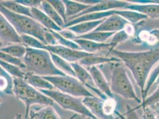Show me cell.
Here are the masks:
<instances>
[{
	"instance_id": "cell-1",
	"label": "cell",
	"mask_w": 159,
	"mask_h": 119,
	"mask_svg": "<svg viewBox=\"0 0 159 119\" xmlns=\"http://www.w3.org/2000/svg\"><path fill=\"white\" fill-rule=\"evenodd\" d=\"M110 53L119 59L130 70L143 95L153 67L159 62V47L141 52H126L114 50Z\"/></svg>"
},
{
	"instance_id": "cell-2",
	"label": "cell",
	"mask_w": 159,
	"mask_h": 119,
	"mask_svg": "<svg viewBox=\"0 0 159 119\" xmlns=\"http://www.w3.org/2000/svg\"><path fill=\"white\" fill-rule=\"evenodd\" d=\"M0 12L20 35H26L40 40L47 46L58 45L51 31L32 17L14 13L0 6Z\"/></svg>"
},
{
	"instance_id": "cell-3",
	"label": "cell",
	"mask_w": 159,
	"mask_h": 119,
	"mask_svg": "<svg viewBox=\"0 0 159 119\" xmlns=\"http://www.w3.org/2000/svg\"><path fill=\"white\" fill-rule=\"evenodd\" d=\"M27 73L42 77L66 76L55 66L51 53L46 50L27 47V52L23 58Z\"/></svg>"
},
{
	"instance_id": "cell-4",
	"label": "cell",
	"mask_w": 159,
	"mask_h": 119,
	"mask_svg": "<svg viewBox=\"0 0 159 119\" xmlns=\"http://www.w3.org/2000/svg\"><path fill=\"white\" fill-rule=\"evenodd\" d=\"M13 93L17 99L22 101L26 106V118L29 115L31 106L33 105L58 106L52 99L30 86L23 79L14 78Z\"/></svg>"
},
{
	"instance_id": "cell-5",
	"label": "cell",
	"mask_w": 159,
	"mask_h": 119,
	"mask_svg": "<svg viewBox=\"0 0 159 119\" xmlns=\"http://www.w3.org/2000/svg\"><path fill=\"white\" fill-rule=\"evenodd\" d=\"M110 86L113 93H115L125 99H133L139 103H142L135 93L125 68L122 64L116 63L113 66Z\"/></svg>"
},
{
	"instance_id": "cell-6",
	"label": "cell",
	"mask_w": 159,
	"mask_h": 119,
	"mask_svg": "<svg viewBox=\"0 0 159 119\" xmlns=\"http://www.w3.org/2000/svg\"><path fill=\"white\" fill-rule=\"evenodd\" d=\"M49 97L62 108L76 112L92 119H98L89 111L83 102V99L55 90H39Z\"/></svg>"
},
{
	"instance_id": "cell-7",
	"label": "cell",
	"mask_w": 159,
	"mask_h": 119,
	"mask_svg": "<svg viewBox=\"0 0 159 119\" xmlns=\"http://www.w3.org/2000/svg\"><path fill=\"white\" fill-rule=\"evenodd\" d=\"M49 81L55 88L61 93L72 95L77 98L95 96L90 92L86 87L76 78L71 76H55L43 77Z\"/></svg>"
},
{
	"instance_id": "cell-8",
	"label": "cell",
	"mask_w": 159,
	"mask_h": 119,
	"mask_svg": "<svg viewBox=\"0 0 159 119\" xmlns=\"http://www.w3.org/2000/svg\"><path fill=\"white\" fill-rule=\"evenodd\" d=\"M46 50L60 56V57L66 60L70 63H79L81 60L93 54L81 50H74L66 46H61L60 45H48L46 47Z\"/></svg>"
},
{
	"instance_id": "cell-9",
	"label": "cell",
	"mask_w": 159,
	"mask_h": 119,
	"mask_svg": "<svg viewBox=\"0 0 159 119\" xmlns=\"http://www.w3.org/2000/svg\"><path fill=\"white\" fill-rule=\"evenodd\" d=\"M131 4V2L126 1H115V0H109V1H100L98 3L92 6L87 8L83 12L79 14L68 19V21L70 20L77 19L83 15L87 14L96 13V12H104L111 10H114L116 8L125 10L126 7ZM68 23V22H67Z\"/></svg>"
},
{
	"instance_id": "cell-10",
	"label": "cell",
	"mask_w": 159,
	"mask_h": 119,
	"mask_svg": "<svg viewBox=\"0 0 159 119\" xmlns=\"http://www.w3.org/2000/svg\"><path fill=\"white\" fill-rule=\"evenodd\" d=\"M0 39L6 44H23L20 35L8 20L0 14Z\"/></svg>"
},
{
	"instance_id": "cell-11",
	"label": "cell",
	"mask_w": 159,
	"mask_h": 119,
	"mask_svg": "<svg viewBox=\"0 0 159 119\" xmlns=\"http://www.w3.org/2000/svg\"><path fill=\"white\" fill-rule=\"evenodd\" d=\"M129 23L118 14H113L106 18L94 32H118L124 30Z\"/></svg>"
},
{
	"instance_id": "cell-12",
	"label": "cell",
	"mask_w": 159,
	"mask_h": 119,
	"mask_svg": "<svg viewBox=\"0 0 159 119\" xmlns=\"http://www.w3.org/2000/svg\"><path fill=\"white\" fill-rule=\"evenodd\" d=\"M88 71L91 74L96 88L108 98H114L110 85L107 83L103 74L96 66L89 67Z\"/></svg>"
},
{
	"instance_id": "cell-13",
	"label": "cell",
	"mask_w": 159,
	"mask_h": 119,
	"mask_svg": "<svg viewBox=\"0 0 159 119\" xmlns=\"http://www.w3.org/2000/svg\"><path fill=\"white\" fill-rule=\"evenodd\" d=\"M31 14L33 19L39 22L40 25L47 28V29L57 32H60L63 30V29L58 26L53 20L39 8H32Z\"/></svg>"
},
{
	"instance_id": "cell-14",
	"label": "cell",
	"mask_w": 159,
	"mask_h": 119,
	"mask_svg": "<svg viewBox=\"0 0 159 119\" xmlns=\"http://www.w3.org/2000/svg\"><path fill=\"white\" fill-rule=\"evenodd\" d=\"M125 10H129L139 12L145 14L148 17L152 19L159 18V4H137L131 3V4L126 7Z\"/></svg>"
},
{
	"instance_id": "cell-15",
	"label": "cell",
	"mask_w": 159,
	"mask_h": 119,
	"mask_svg": "<svg viewBox=\"0 0 159 119\" xmlns=\"http://www.w3.org/2000/svg\"><path fill=\"white\" fill-rule=\"evenodd\" d=\"M103 101L96 96L87 97L83 98L84 104L98 119H106L102 111Z\"/></svg>"
},
{
	"instance_id": "cell-16",
	"label": "cell",
	"mask_w": 159,
	"mask_h": 119,
	"mask_svg": "<svg viewBox=\"0 0 159 119\" xmlns=\"http://www.w3.org/2000/svg\"><path fill=\"white\" fill-rule=\"evenodd\" d=\"M30 119H61L52 106H45L38 110L30 109L29 112ZM77 116L76 114L73 115L69 119H74Z\"/></svg>"
},
{
	"instance_id": "cell-17",
	"label": "cell",
	"mask_w": 159,
	"mask_h": 119,
	"mask_svg": "<svg viewBox=\"0 0 159 119\" xmlns=\"http://www.w3.org/2000/svg\"><path fill=\"white\" fill-rule=\"evenodd\" d=\"M115 14L114 10H111L104 12H96V13H92L87 14L83 15L81 17H79L77 19H73L68 21V23L66 25L65 29L67 27L72 26L75 25L79 24L82 22L85 21H93L97 20H102L106 19L107 17Z\"/></svg>"
},
{
	"instance_id": "cell-18",
	"label": "cell",
	"mask_w": 159,
	"mask_h": 119,
	"mask_svg": "<svg viewBox=\"0 0 159 119\" xmlns=\"http://www.w3.org/2000/svg\"><path fill=\"white\" fill-rule=\"evenodd\" d=\"M73 67L74 71L75 73L76 78L82 83L87 88H90V89L93 88H96L91 74L88 70L85 69L79 63H71Z\"/></svg>"
},
{
	"instance_id": "cell-19",
	"label": "cell",
	"mask_w": 159,
	"mask_h": 119,
	"mask_svg": "<svg viewBox=\"0 0 159 119\" xmlns=\"http://www.w3.org/2000/svg\"><path fill=\"white\" fill-rule=\"evenodd\" d=\"M24 80L30 86L38 90H54L55 87L43 77L26 73Z\"/></svg>"
},
{
	"instance_id": "cell-20",
	"label": "cell",
	"mask_w": 159,
	"mask_h": 119,
	"mask_svg": "<svg viewBox=\"0 0 159 119\" xmlns=\"http://www.w3.org/2000/svg\"><path fill=\"white\" fill-rule=\"evenodd\" d=\"M74 41L79 45L81 51L90 54H94V53L104 48H110L111 46L109 43H99L93 40L83 39L77 38Z\"/></svg>"
},
{
	"instance_id": "cell-21",
	"label": "cell",
	"mask_w": 159,
	"mask_h": 119,
	"mask_svg": "<svg viewBox=\"0 0 159 119\" xmlns=\"http://www.w3.org/2000/svg\"><path fill=\"white\" fill-rule=\"evenodd\" d=\"M105 19L102 20L93 21H85L79 24L75 25L72 26L67 27L66 29L71 31L77 36L84 35L87 33L93 32Z\"/></svg>"
},
{
	"instance_id": "cell-22",
	"label": "cell",
	"mask_w": 159,
	"mask_h": 119,
	"mask_svg": "<svg viewBox=\"0 0 159 119\" xmlns=\"http://www.w3.org/2000/svg\"><path fill=\"white\" fill-rule=\"evenodd\" d=\"M121 61L119 59L116 57H102L98 55L97 54H93L92 55L87 57L81 60L80 61V64L82 66H85L92 67L96 66V65L104 64L107 63H111V62H120Z\"/></svg>"
},
{
	"instance_id": "cell-23",
	"label": "cell",
	"mask_w": 159,
	"mask_h": 119,
	"mask_svg": "<svg viewBox=\"0 0 159 119\" xmlns=\"http://www.w3.org/2000/svg\"><path fill=\"white\" fill-rule=\"evenodd\" d=\"M63 2L66 7V16L68 19L83 12L92 6L90 5L82 3L79 1H75L71 0H63Z\"/></svg>"
},
{
	"instance_id": "cell-24",
	"label": "cell",
	"mask_w": 159,
	"mask_h": 119,
	"mask_svg": "<svg viewBox=\"0 0 159 119\" xmlns=\"http://www.w3.org/2000/svg\"><path fill=\"white\" fill-rule=\"evenodd\" d=\"M114 14H118L131 24H138L147 19L148 17L139 12L129 10H114Z\"/></svg>"
},
{
	"instance_id": "cell-25",
	"label": "cell",
	"mask_w": 159,
	"mask_h": 119,
	"mask_svg": "<svg viewBox=\"0 0 159 119\" xmlns=\"http://www.w3.org/2000/svg\"><path fill=\"white\" fill-rule=\"evenodd\" d=\"M0 6L5 7L14 13L32 17L31 8L25 7L16 1H1Z\"/></svg>"
},
{
	"instance_id": "cell-26",
	"label": "cell",
	"mask_w": 159,
	"mask_h": 119,
	"mask_svg": "<svg viewBox=\"0 0 159 119\" xmlns=\"http://www.w3.org/2000/svg\"><path fill=\"white\" fill-rule=\"evenodd\" d=\"M40 8L42 11H43L47 14L48 17H49L53 21L60 27L64 29L66 26V23L60 14L57 12V11L54 9L51 4L48 2V1H42Z\"/></svg>"
},
{
	"instance_id": "cell-27",
	"label": "cell",
	"mask_w": 159,
	"mask_h": 119,
	"mask_svg": "<svg viewBox=\"0 0 159 119\" xmlns=\"http://www.w3.org/2000/svg\"><path fill=\"white\" fill-rule=\"evenodd\" d=\"M50 53H51V58L55 66L57 67L61 72L66 74V75L76 78L75 73L74 72L73 67L70 63L68 62L66 60L63 59L62 58L60 57V56L55 54Z\"/></svg>"
},
{
	"instance_id": "cell-28",
	"label": "cell",
	"mask_w": 159,
	"mask_h": 119,
	"mask_svg": "<svg viewBox=\"0 0 159 119\" xmlns=\"http://www.w3.org/2000/svg\"><path fill=\"white\" fill-rule=\"evenodd\" d=\"M1 52L19 59H23L27 52V47L23 44H13L1 48Z\"/></svg>"
},
{
	"instance_id": "cell-29",
	"label": "cell",
	"mask_w": 159,
	"mask_h": 119,
	"mask_svg": "<svg viewBox=\"0 0 159 119\" xmlns=\"http://www.w3.org/2000/svg\"><path fill=\"white\" fill-rule=\"evenodd\" d=\"M115 33L105 32H92L84 35L78 36V39L93 40L99 43H105L107 40L111 38Z\"/></svg>"
},
{
	"instance_id": "cell-30",
	"label": "cell",
	"mask_w": 159,
	"mask_h": 119,
	"mask_svg": "<svg viewBox=\"0 0 159 119\" xmlns=\"http://www.w3.org/2000/svg\"><path fill=\"white\" fill-rule=\"evenodd\" d=\"M1 73V93L6 94L13 93V79L11 76L7 73L2 68L0 69Z\"/></svg>"
},
{
	"instance_id": "cell-31",
	"label": "cell",
	"mask_w": 159,
	"mask_h": 119,
	"mask_svg": "<svg viewBox=\"0 0 159 119\" xmlns=\"http://www.w3.org/2000/svg\"><path fill=\"white\" fill-rule=\"evenodd\" d=\"M0 65L1 68L4 70L10 76H13L15 78H20L23 79H25L26 73L23 72L20 67L8 64L2 60H0Z\"/></svg>"
},
{
	"instance_id": "cell-32",
	"label": "cell",
	"mask_w": 159,
	"mask_h": 119,
	"mask_svg": "<svg viewBox=\"0 0 159 119\" xmlns=\"http://www.w3.org/2000/svg\"><path fill=\"white\" fill-rule=\"evenodd\" d=\"M20 37L22 40L23 44L26 47L34 48V49L46 50L47 45H45L40 40L33 36L26 35H20Z\"/></svg>"
},
{
	"instance_id": "cell-33",
	"label": "cell",
	"mask_w": 159,
	"mask_h": 119,
	"mask_svg": "<svg viewBox=\"0 0 159 119\" xmlns=\"http://www.w3.org/2000/svg\"><path fill=\"white\" fill-rule=\"evenodd\" d=\"M129 38L130 36H129V35L126 33L124 30L115 33L112 37L111 38V41L109 44H111V46L109 48L108 54L112 51L114 50L115 48L118 44L126 41V40L129 39Z\"/></svg>"
},
{
	"instance_id": "cell-34",
	"label": "cell",
	"mask_w": 159,
	"mask_h": 119,
	"mask_svg": "<svg viewBox=\"0 0 159 119\" xmlns=\"http://www.w3.org/2000/svg\"><path fill=\"white\" fill-rule=\"evenodd\" d=\"M52 33L53 36L57 40L58 45H61V46H66L67 48H70L74 50H81V48H80L79 45L76 44L74 41L71 40H68L66 38L63 37L62 35H61L60 33L55 31H50Z\"/></svg>"
},
{
	"instance_id": "cell-35",
	"label": "cell",
	"mask_w": 159,
	"mask_h": 119,
	"mask_svg": "<svg viewBox=\"0 0 159 119\" xmlns=\"http://www.w3.org/2000/svg\"><path fill=\"white\" fill-rule=\"evenodd\" d=\"M159 76V62L157 63V64L156 66V67L153 69L152 72L150 73L147 83H146V87H145V89L143 93V95H142V97L143 99H146L148 93L149 92L150 89H151L152 86L154 85L156 80L157 79V78Z\"/></svg>"
},
{
	"instance_id": "cell-36",
	"label": "cell",
	"mask_w": 159,
	"mask_h": 119,
	"mask_svg": "<svg viewBox=\"0 0 159 119\" xmlns=\"http://www.w3.org/2000/svg\"><path fill=\"white\" fill-rule=\"evenodd\" d=\"M0 59L8 64L19 67L21 69H26V65L23 60H22L21 59L15 57L6 53L0 52Z\"/></svg>"
},
{
	"instance_id": "cell-37",
	"label": "cell",
	"mask_w": 159,
	"mask_h": 119,
	"mask_svg": "<svg viewBox=\"0 0 159 119\" xmlns=\"http://www.w3.org/2000/svg\"><path fill=\"white\" fill-rule=\"evenodd\" d=\"M48 2L54 8L57 12L65 21L66 24L68 22V19L66 16V7L63 1L61 0H49Z\"/></svg>"
},
{
	"instance_id": "cell-38",
	"label": "cell",
	"mask_w": 159,
	"mask_h": 119,
	"mask_svg": "<svg viewBox=\"0 0 159 119\" xmlns=\"http://www.w3.org/2000/svg\"><path fill=\"white\" fill-rule=\"evenodd\" d=\"M157 102H159V86L152 94L143 100V102L141 103V106H151Z\"/></svg>"
},
{
	"instance_id": "cell-39",
	"label": "cell",
	"mask_w": 159,
	"mask_h": 119,
	"mask_svg": "<svg viewBox=\"0 0 159 119\" xmlns=\"http://www.w3.org/2000/svg\"><path fill=\"white\" fill-rule=\"evenodd\" d=\"M20 4L29 8H38L40 7L42 1L40 0H16Z\"/></svg>"
},
{
	"instance_id": "cell-40",
	"label": "cell",
	"mask_w": 159,
	"mask_h": 119,
	"mask_svg": "<svg viewBox=\"0 0 159 119\" xmlns=\"http://www.w3.org/2000/svg\"><path fill=\"white\" fill-rule=\"evenodd\" d=\"M126 119H140L139 114L135 108H131L129 106L126 107Z\"/></svg>"
},
{
	"instance_id": "cell-41",
	"label": "cell",
	"mask_w": 159,
	"mask_h": 119,
	"mask_svg": "<svg viewBox=\"0 0 159 119\" xmlns=\"http://www.w3.org/2000/svg\"><path fill=\"white\" fill-rule=\"evenodd\" d=\"M142 107L143 108L144 112V119H157L150 107L146 106Z\"/></svg>"
},
{
	"instance_id": "cell-42",
	"label": "cell",
	"mask_w": 159,
	"mask_h": 119,
	"mask_svg": "<svg viewBox=\"0 0 159 119\" xmlns=\"http://www.w3.org/2000/svg\"><path fill=\"white\" fill-rule=\"evenodd\" d=\"M58 33H60L61 35H62L63 37L66 38L68 40H73V41L74 40H76L77 38V36H78L77 35H75L74 32H71V31H70L67 29H64Z\"/></svg>"
},
{
	"instance_id": "cell-43",
	"label": "cell",
	"mask_w": 159,
	"mask_h": 119,
	"mask_svg": "<svg viewBox=\"0 0 159 119\" xmlns=\"http://www.w3.org/2000/svg\"><path fill=\"white\" fill-rule=\"evenodd\" d=\"M124 31L126 32V33L129 35L130 37L134 36L135 33V27L133 26V25L131 23H129L126 25V27L124 29Z\"/></svg>"
},
{
	"instance_id": "cell-44",
	"label": "cell",
	"mask_w": 159,
	"mask_h": 119,
	"mask_svg": "<svg viewBox=\"0 0 159 119\" xmlns=\"http://www.w3.org/2000/svg\"><path fill=\"white\" fill-rule=\"evenodd\" d=\"M152 109L154 114L156 115L157 119H159V102L156 103L152 106H149Z\"/></svg>"
},
{
	"instance_id": "cell-45",
	"label": "cell",
	"mask_w": 159,
	"mask_h": 119,
	"mask_svg": "<svg viewBox=\"0 0 159 119\" xmlns=\"http://www.w3.org/2000/svg\"><path fill=\"white\" fill-rule=\"evenodd\" d=\"M157 40H159V30H152L150 32Z\"/></svg>"
},
{
	"instance_id": "cell-46",
	"label": "cell",
	"mask_w": 159,
	"mask_h": 119,
	"mask_svg": "<svg viewBox=\"0 0 159 119\" xmlns=\"http://www.w3.org/2000/svg\"><path fill=\"white\" fill-rule=\"evenodd\" d=\"M14 119H23V116H22V115L21 114H20L19 113H17L16 115V116H15V117H14Z\"/></svg>"
},
{
	"instance_id": "cell-47",
	"label": "cell",
	"mask_w": 159,
	"mask_h": 119,
	"mask_svg": "<svg viewBox=\"0 0 159 119\" xmlns=\"http://www.w3.org/2000/svg\"><path fill=\"white\" fill-rule=\"evenodd\" d=\"M154 85L159 86V76L157 77V79L156 80V81H155V82H154Z\"/></svg>"
},
{
	"instance_id": "cell-48",
	"label": "cell",
	"mask_w": 159,
	"mask_h": 119,
	"mask_svg": "<svg viewBox=\"0 0 159 119\" xmlns=\"http://www.w3.org/2000/svg\"><path fill=\"white\" fill-rule=\"evenodd\" d=\"M86 119H90V118H87Z\"/></svg>"
}]
</instances>
